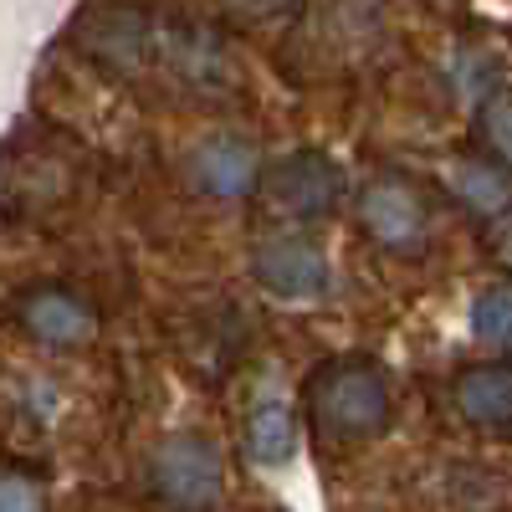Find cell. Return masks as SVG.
Returning a JSON list of instances; mask_svg holds the SVG:
<instances>
[{
  "mask_svg": "<svg viewBox=\"0 0 512 512\" xmlns=\"http://www.w3.org/2000/svg\"><path fill=\"white\" fill-rule=\"evenodd\" d=\"M338 190H344V175L333 169L328 154L297 149L282 164H272L267 175V205L287 221H318L338 205Z\"/></svg>",
  "mask_w": 512,
  "mask_h": 512,
  "instance_id": "cell-3",
  "label": "cell"
},
{
  "mask_svg": "<svg viewBox=\"0 0 512 512\" xmlns=\"http://www.w3.org/2000/svg\"><path fill=\"white\" fill-rule=\"evenodd\" d=\"M47 497H41V482L26 472H0V512H41Z\"/></svg>",
  "mask_w": 512,
  "mask_h": 512,
  "instance_id": "cell-14",
  "label": "cell"
},
{
  "mask_svg": "<svg viewBox=\"0 0 512 512\" xmlns=\"http://www.w3.org/2000/svg\"><path fill=\"white\" fill-rule=\"evenodd\" d=\"M149 492L169 512H210L221 502V451L205 436H164L149 451Z\"/></svg>",
  "mask_w": 512,
  "mask_h": 512,
  "instance_id": "cell-2",
  "label": "cell"
},
{
  "mask_svg": "<svg viewBox=\"0 0 512 512\" xmlns=\"http://www.w3.org/2000/svg\"><path fill=\"white\" fill-rule=\"evenodd\" d=\"M477 123H482V139H487L502 159H512V93H492V98L482 103Z\"/></svg>",
  "mask_w": 512,
  "mask_h": 512,
  "instance_id": "cell-13",
  "label": "cell"
},
{
  "mask_svg": "<svg viewBox=\"0 0 512 512\" xmlns=\"http://www.w3.org/2000/svg\"><path fill=\"white\" fill-rule=\"evenodd\" d=\"M359 221L379 246H415L425 236V205L405 180H369L359 190Z\"/></svg>",
  "mask_w": 512,
  "mask_h": 512,
  "instance_id": "cell-7",
  "label": "cell"
},
{
  "mask_svg": "<svg viewBox=\"0 0 512 512\" xmlns=\"http://www.w3.org/2000/svg\"><path fill=\"white\" fill-rule=\"evenodd\" d=\"M251 272L272 297H318L328 292V262L323 251L303 236H272L251 251Z\"/></svg>",
  "mask_w": 512,
  "mask_h": 512,
  "instance_id": "cell-4",
  "label": "cell"
},
{
  "mask_svg": "<svg viewBox=\"0 0 512 512\" xmlns=\"http://www.w3.org/2000/svg\"><path fill=\"white\" fill-rule=\"evenodd\" d=\"M451 185L477 216H497V210H507V200H512V180L487 159H461L451 169Z\"/></svg>",
  "mask_w": 512,
  "mask_h": 512,
  "instance_id": "cell-11",
  "label": "cell"
},
{
  "mask_svg": "<svg viewBox=\"0 0 512 512\" xmlns=\"http://www.w3.org/2000/svg\"><path fill=\"white\" fill-rule=\"evenodd\" d=\"M82 41L88 52L108 67H134L149 57V16L139 11H108V16H93L82 26Z\"/></svg>",
  "mask_w": 512,
  "mask_h": 512,
  "instance_id": "cell-9",
  "label": "cell"
},
{
  "mask_svg": "<svg viewBox=\"0 0 512 512\" xmlns=\"http://www.w3.org/2000/svg\"><path fill=\"white\" fill-rule=\"evenodd\" d=\"M502 246H507V262H512V226H507V241Z\"/></svg>",
  "mask_w": 512,
  "mask_h": 512,
  "instance_id": "cell-15",
  "label": "cell"
},
{
  "mask_svg": "<svg viewBox=\"0 0 512 512\" xmlns=\"http://www.w3.org/2000/svg\"><path fill=\"white\" fill-rule=\"evenodd\" d=\"M313 425L333 441H369L390 425V384L369 359H328L308 379Z\"/></svg>",
  "mask_w": 512,
  "mask_h": 512,
  "instance_id": "cell-1",
  "label": "cell"
},
{
  "mask_svg": "<svg viewBox=\"0 0 512 512\" xmlns=\"http://www.w3.org/2000/svg\"><path fill=\"white\" fill-rule=\"evenodd\" d=\"M472 333L487 349H512V282H487L472 303Z\"/></svg>",
  "mask_w": 512,
  "mask_h": 512,
  "instance_id": "cell-12",
  "label": "cell"
},
{
  "mask_svg": "<svg viewBox=\"0 0 512 512\" xmlns=\"http://www.w3.org/2000/svg\"><path fill=\"white\" fill-rule=\"evenodd\" d=\"M246 451L256 466H282L292 461L297 451V425H292V410L272 395V400H256L251 415H246Z\"/></svg>",
  "mask_w": 512,
  "mask_h": 512,
  "instance_id": "cell-10",
  "label": "cell"
},
{
  "mask_svg": "<svg viewBox=\"0 0 512 512\" xmlns=\"http://www.w3.org/2000/svg\"><path fill=\"white\" fill-rule=\"evenodd\" d=\"M456 405L472 425H512V364H477L456 379Z\"/></svg>",
  "mask_w": 512,
  "mask_h": 512,
  "instance_id": "cell-8",
  "label": "cell"
},
{
  "mask_svg": "<svg viewBox=\"0 0 512 512\" xmlns=\"http://www.w3.org/2000/svg\"><path fill=\"white\" fill-rule=\"evenodd\" d=\"M21 328L36 338V344H47V349H77V344H88L98 318L93 308L82 303L77 292L67 287H36L21 297V308H16Z\"/></svg>",
  "mask_w": 512,
  "mask_h": 512,
  "instance_id": "cell-5",
  "label": "cell"
},
{
  "mask_svg": "<svg viewBox=\"0 0 512 512\" xmlns=\"http://www.w3.org/2000/svg\"><path fill=\"white\" fill-rule=\"evenodd\" d=\"M185 175L205 195L236 200V195L256 190V149L241 134H205L185 159Z\"/></svg>",
  "mask_w": 512,
  "mask_h": 512,
  "instance_id": "cell-6",
  "label": "cell"
}]
</instances>
